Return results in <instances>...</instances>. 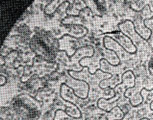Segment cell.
<instances>
[{
	"instance_id": "17",
	"label": "cell",
	"mask_w": 153,
	"mask_h": 120,
	"mask_svg": "<svg viewBox=\"0 0 153 120\" xmlns=\"http://www.w3.org/2000/svg\"><path fill=\"white\" fill-rule=\"evenodd\" d=\"M121 83H122L124 86H126L127 89L134 87L135 84H136V78H135L133 71H131V70L125 71V72L121 75Z\"/></svg>"
},
{
	"instance_id": "3",
	"label": "cell",
	"mask_w": 153,
	"mask_h": 120,
	"mask_svg": "<svg viewBox=\"0 0 153 120\" xmlns=\"http://www.w3.org/2000/svg\"><path fill=\"white\" fill-rule=\"evenodd\" d=\"M65 84H67L69 87L73 90L75 95L79 99H86L89 95V83L84 80L74 79L70 77L69 79H66Z\"/></svg>"
},
{
	"instance_id": "7",
	"label": "cell",
	"mask_w": 153,
	"mask_h": 120,
	"mask_svg": "<svg viewBox=\"0 0 153 120\" xmlns=\"http://www.w3.org/2000/svg\"><path fill=\"white\" fill-rule=\"evenodd\" d=\"M119 29H120V32H122L124 35H126L128 38H130L133 43H140L142 38L138 35L136 30H135V26H134V23L133 21L131 20H124V21L120 22L119 23Z\"/></svg>"
},
{
	"instance_id": "22",
	"label": "cell",
	"mask_w": 153,
	"mask_h": 120,
	"mask_svg": "<svg viewBox=\"0 0 153 120\" xmlns=\"http://www.w3.org/2000/svg\"><path fill=\"white\" fill-rule=\"evenodd\" d=\"M130 7L136 12H141L144 7L147 5V1H143V0H137V1H131L130 3Z\"/></svg>"
},
{
	"instance_id": "37",
	"label": "cell",
	"mask_w": 153,
	"mask_h": 120,
	"mask_svg": "<svg viewBox=\"0 0 153 120\" xmlns=\"http://www.w3.org/2000/svg\"><path fill=\"white\" fill-rule=\"evenodd\" d=\"M150 108H151V110L153 111V102H151V103H150Z\"/></svg>"
},
{
	"instance_id": "14",
	"label": "cell",
	"mask_w": 153,
	"mask_h": 120,
	"mask_svg": "<svg viewBox=\"0 0 153 120\" xmlns=\"http://www.w3.org/2000/svg\"><path fill=\"white\" fill-rule=\"evenodd\" d=\"M66 31H67L68 35L74 37L75 39L83 38L88 33V29L84 25H72V26H68L66 27Z\"/></svg>"
},
{
	"instance_id": "24",
	"label": "cell",
	"mask_w": 153,
	"mask_h": 120,
	"mask_svg": "<svg viewBox=\"0 0 153 120\" xmlns=\"http://www.w3.org/2000/svg\"><path fill=\"white\" fill-rule=\"evenodd\" d=\"M85 4L86 6H87V8H89L90 9V11L92 12V14H101L100 12V9L101 8L98 6V2H95V1H90V0H87V1H85Z\"/></svg>"
},
{
	"instance_id": "11",
	"label": "cell",
	"mask_w": 153,
	"mask_h": 120,
	"mask_svg": "<svg viewBox=\"0 0 153 120\" xmlns=\"http://www.w3.org/2000/svg\"><path fill=\"white\" fill-rule=\"evenodd\" d=\"M133 23L135 26V30H136L138 35L144 40H149L150 37L152 35V31L145 26L144 20L141 18V16H138L137 18L135 19V21H133Z\"/></svg>"
},
{
	"instance_id": "25",
	"label": "cell",
	"mask_w": 153,
	"mask_h": 120,
	"mask_svg": "<svg viewBox=\"0 0 153 120\" xmlns=\"http://www.w3.org/2000/svg\"><path fill=\"white\" fill-rule=\"evenodd\" d=\"M109 113L111 114V116L113 117V119L121 120L124 117V112H123L122 109H121L119 106H115Z\"/></svg>"
},
{
	"instance_id": "6",
	"label": "cell",
	"mask_w": 153,
	"mask_h": 120,
	"mask_svg": "<svg viewBox=\"0 0 153 120\" xmlns=\"http://www.w3.org/2000/svg\"><path fill=\"white\" fill-rule=\"evenodd\" d=\"M143 89L142 80L136 81L134 87L128 88L125 92V98L129 99L131 106H139L143 103V97L141 95V90Z\"/></svg>"
},
{
	"instance_id": "31",
	"label": "cell",
	"mask_w": 153,
	"mask_h": 120,
	"mask_svg": "<svg viewBox=\"0 0 153 120\" xmlns=\"http://www.w3.org/2000/svg\"><path fill=\"white\" fill-rule=\"evenodd\" d=\"M72 6H73L75 9L78 10V11H82L83 9H85L86 7V4H85V1H81V0H78V1H74L72 3Z\"/></svg>"
},
{
	"instance_id": "27",
	"label": "cell",
	"mask_w": 153,
	"mask_h": 120,
	"mask_svg": "<svg viewBox=\"0 0 153 120\" xmlns=\"http://www.w3.org/2000/svg\"><path fill=\"white\" fill-rule=\"evenodd\" d=\"M142 85H143V88H145L147 90L153 89V76L151 74L145 76V78L142 80Z\"/></svg>"
},
{
	"instance_id": "10",
	"label": "cell",
	"mask_w": 153,
	"mask_h": 120,
	"mask_svg": "<svg viewBox=\"0 0 153 120\" xmlns=\"http://www.w3.org/2000/svg\"><path fill=\"white\" fill-rule=\"evenodd\" d=\"M120 96L115 94V96H113L112 98H104V97H101L98 99L97 101V106L102 109L105 112H110L113 108L116 106V103L119 101Z\"/></svg>"
},
{
	"instance_id": "34",
	"label": "cell",
	"mask_w": 153,
	"mask_h": 120,
	"mask_svg": "<svg viewBox=\"0 0 153 120\" xmlns=\"http://www.w3.org/2000/svg\"><path fill=\"white\" fill-rule=\"evenodd\" d=\"M147 5H148V7L150 8V10L153 12V0H150V1L147 2Z\"/></svg>"
},
{
	"instance_id": "16",
	"label": "cell",
	"mask_w": 153,
	"mask_h": 120,
	"mask_svg": "<svg viewBox=\"0 0 153 120\" xmlns=\"http://www.w3.org/2000/svg\"><path fill=\"white\" fill-rule=\"evenodd\" d=\"M102 57L108 62V63H110L111 65H113V66H119L121 63L120 57L118 56L114 51L105 49L104 48L102 51Z\"/></svg>"
},
{
	"instance_id": "38",
	"label": "cell",
	"mask_w": 153,
	"mask_h": 120,
	"mask_svg": "<svg viewBox=\"0 0 153 120\" xmlns=\"http://www.w3.org/2000/svg\"><path fill=\"white\" fill-rule=\"evenodd\" d=\"M140 120H149V118H147V117H143V118H141Z\"/></svg>"
},
{
	"instance_id": "29",
	"label": "cell",
	"mask_w": 153,
	"mask_h": 120,
	"mask_svg": "<svg viewBox=\"0 0 153 120\" xmlns=\"http://www.w3.org/2000/svg\"><path fill=\"white\" fill-rule=\"evenodd\" d=\"M69 5H70V2L63 1V3L60 5L59 8L57 9V12H58L59 14H62L64 17H66V16H67V10L69 8ZM64 17H63V18H64Z\"/></svg>"
},
{
	"instance_id": "12",
	"label": "cell",
	"mask_w": 153,
	"mask_h": 120,
	"mask_svg": "<svg viewBox=\"0 0 153 120\" xmlns=\"http://www.w3.org/2000/svg\"><path fill=\"white\" fill-rule=\"evenodd\" d=\"M103 46L105 49L114 51L118 56L121 57V55L123 54V48L120 46V44L118 43L116 40H114L113 38H111L110 36L105 35L103 37Z\"/></svg>"
},
{
	"instance_id": "36",
	"label": "cell",
	"mask_w": 153,
	"mask_h": 120,
	"mask_svg": "<svg viewBox=\"0 0 153 120\" xmlns=\"http://www.w3.org/2000/svg\"><path fill=\"white\" fill-rule=\"evenodd\" d=\"M147 118H149V120H153V112L149 114V117H147Z\"/></svg>"
},
{
	"instance_id": "33",
	"label": "cell",
	"mask_w": 153,
	"mask_h": 120,
	"mask_svg": "<svg viewBox=\"0 0 153 120\" xmlns=\"http://www.w3.org/2000/svg\"><path fill=\"white\" fill-rule=\"evenodd\" d=\"M6 81H7V79L4 75L0 76V85H1V86H4V85L6 84Z\"/></svg>"
},
{
	"instance_id": "21",
	"label": "cell",
	"mask_w": 153,
	"mask_h": 120,
	"mask_svg": "<svg viewBox=\"0 0 153 120\" xmlns=\"http://www.w3.org/2000/svg\"><path fill=\"white\" fill-rule=\"evenodd\" d=\"M64 0H54L52 2H49L44 8V13L46 15H52L57 11V9L59 8V6L63 3Z\"/></svg>"
},
{
	"instance_id": "35",
	"label": "cell",
	"mask_w": 153,
	"mask_h": 120,
	"mask_svg": "<svg viewBox=\"0 0 153 120\" xmlns=\"http://www.w3.org/2000/svg\"><path fill=\"white\" fill-rule=\"evenodd\" d=\"M0 63H1L2 66L5 64V57L4 56H1V58H0Z\"/></svg>"
},
{
	"instance_id": "28",
	"label": "cell",
	"mask_w": 153,
	"mask_h": 120,
	"mask_svg": "<svg viewBox=\"0 0 153 120\" xmlns=\"http://www.w3.org/2000/svg\"><path fill=\"white\" fill-rule=\"evenodd\" d=\"M141 18H142L144 21H145V20H149V19L153 18V12L150 10L148 5H146V6L144 7V9L141 11Z\"/></svg>"
},
{
	"instance_id": "26",
	"label": "cell",
	"mask_w": 153,
	"mask_h": 120,
	"mask_svg": "<svg viewBox=\"0 0 153 120\" xmlns=\"http://www.w3.org/2000/svg\"><path fill=\"white\" fill-rule=\"evenodd\" d=\"M73 119L74 118L67 115V113L64 110H57L55 114H54V118H53V120H73Z\"/></svg>"
},
{
	"instance_id": "32",
	"label": "cell",
	"mask_w": 153,
	"mask_h": 120,
	"mask_svg": "<svg viewBox=\"0 0 153 120\" xmlns=\"http://www.w3.org/2000/svg\"><path fill=\"white\" fill-rule=\"evenodd\" d=\"M148 71H149V73L153 76V56H152L151 58H150V60H149V63H148Z\"/></svg>"
},
{
	"instance_id": "13",
	"label": "cell",
	"mask_w": 153,
	"mask_h": 120,
	"mask_svg": "<svg viewBox=\"0 0 153 120\" xmlns=\"http://www.w3.org/2000/svg\"><path fill=\"white\" fill-rule=\"evenodd\" d=\"M60 96H61L62 99H64L66 102H70V103H73V104H76L77 99H79L78 97L75 95L73 90L65 83H63L61 86H60Z\"/></svg>"
},
{
	"instance_id": "20",
	"label": "cell",
	"mask_w": 153,
	"mask_h": 120,
	"mask_svg": "<svg viewBox=\"0 0 153 120\" xmlns=\"http://www.w3.org/2000/svg\"><path fill=\"white\" fill-rule=\"evenodd\" d=\"M65 112L67 113V115L74 119H80L81 118V111L79 110V108L73 103L70 102H65Z\"/></svg>"
},
{
	"instance_id": "1",
	"label": "cell",
	"mask_w": 153,
	"mask_h": 120,
	"mask_svg": "<svg viewBox=\"0 0 153 120\" xmlns=\"http://www.w3.org/2000/svg\"><path fill=\"white\" fill-rule=\"evenodd\" d=\"M30 48L36 55L46 60H53L58 53V40H55L46 31L40 30L30 40Z\"/></svg>"
},
{
	"instance_id": "15",
	"label": "cell",
	"mask_w": 153,
	"mask_h": 120,
	"mask_svg": "<svg viewBox=\"0 0 153 120\" xmlns=\"http://www.w3.org/2000/svg\"><path fill=\"white\" fill-rule=\"evenodd\" d=\"M120 83H121V75L120 74H115V75H112L110 78L101 80L99 82V87L102 88V89H106V88L109 87H110V89H113V88H115Z\"/></svg>"
},
{
	"instance_id": "23",
	"label": "cell",
	"mask_w": 153,
	"mask_h": 120,
	"mask_svg": "<svg viewBox=\"0 0 153 120\" xmlns=\"http://www.w3.org/2000/svg\"><path fill=\"white\" fill-rule=\"evenodd\" d=\"M141 95L143 97V102L150 104L151 102H153V89L151 90H147L145 88H143L141 90Z\"/></svg>"
},
{
	"instance_id": "8",
	"label": "cell",
	"mask_w": 153,
	"mask_h": 120,
	"mask_svg": "<svg viewBox=\"0 0 153 120\" xmlns=\"http://www.w3.org/2000/svg\"><path fill=\"white\" fill-rule=\"evenodd\" d=\"M101 58H102V56L99 55V54L97 55V54L95 53L92 57H86V58H83L82 60H80L79 65L82 68L83 67L87 68L90 74H94L99 70Z\"/></svg>"
},
{
	"instance_id": "2",
	"label": "cell",
	"mask_w": 153,
	"mask_h": 120,
	"mask_svg": "<svg viewBox=\"0 0 153 120\" xmlns=\"http://www.w3.org/2000/svg\"><path fill=\"white\" fill-rule=\"evenodd\" d=\"M12 106L22 120H37L41 112V104L27 94L16 96L12 101Z\"/></svg>"
},
{
	"instance_id": "5",
	"label": "cell",
	"mask_w": 153,
	"mask_h": 120,
	"mask_svg": "<svg viewBox=\"0 0 153 120\" xmlns=\"http://www.w3.org/2000/svg\"><path fill=\"white\" fill-rule=\"evenodd\" d=\"M105 35L110 36L111 38L116 40L118 43L120 44V46L122 47L127 53L134 54L137 52V47H136V45L133 43V41H132L130 38H128L126 35H124L122 32H120V31L109 32V33H106Z\"/></svg>"
},
{
	"instance_id": "18",
	"label": "cell",
	"mask_w": 153,
	"mask_h": 120,
	"mask_svg": "<svg viewBox=\"0 0 153 120\" xmlns=\"http://www.w3.org/2000/svg\"><path fill=\"white\" fill-rule=\"evenodd\" d=\"M99 70H101L102 72L107 73V74H111V75H115V74H121L120 70H119V66H113L110 63H108L106 60L103 58H101L100 60V67Z\"/></svg>"
},
{
	"instance_id": "4",
	"label": "cell",
	"mask_w": 153,
	"mask_h": 120,
	"mask_svg": "<svg viewBox=\"0 0 153 120\" xmlns=\"http://www.w3.org/2000/svg\"><path fill=\"white\" fill-rule=\"evenodd\" d=\"M78 41L68 34L63 35L58 40V50L64 51L69 57H72L78 49Z\"/></svg>"
},
{
	"instance_id": "30",
	"label": "cell",
	"mask_w": 153,
	"mask_h": 120,
	"mask_svg": "<svg viewBox=\"0 0 153 120\" xmlns=\"http://www.w3.org/2000/svg\"><path fill=\"white\" fill-rule=\"evenodd\" d=\"M126 90H127L126 86H124V85H123L122 83L118 84L117 86L114 88V92H115V94L119 95V96H120V98H121V97H125V92H126Z\"/></svg>"
},
{
	"instance_id": "19",
	"label": "cell",
	"mask_w": 153,
	"mask_h": 120,
	"mask_svg": "<svg viewBox=\"0 0 153 120\" xmlns=\"http://www.w3.org/2000/svg\"><path fill=\"white\" fill-rule=\"evenodd\" d=\"M83 23H84V20L80 16L67 15L61 20V24L65 27L72 26V25H83Z\"/></svg>"
},
{
	"instance_id": "9",
	"label": "cell",
	"mask_w": 153,
	"mask_h": 120,
	"mask_svg": "<svg viewBox=\"0 0 153 120\" xmlns=\"http://www.w3.org/2000/svg\"><path fill=\"white\" fill-rule=\"evenodd\" d=\"M95 54V49L90 45H86V46L79 47L75 54L72 57H70V63H77L80 60L86 57H92Z\"/></svg>"
}]
</instances>
